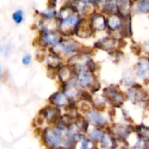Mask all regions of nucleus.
<instances>
[{"label": "nucleus", "instance_id": "2", "mask_svg": "<svg viewBox=\"0 0 149 149\" xmlns=\"http://www.w3.org/2000/svg\"><path fill=\"white\" fill-rule=\"evenodd\" d=\"M13 19L16 23L19 24L23 21V12L21 10H17L15 12L13 15Z\"/></svg>", "mask_w": 149, "mask_h": 149}, {"label": "nucleus", "instance_id": "3", "mask_svg": "<svg viewBox=\"0 0 149 149\" xmlns=\"http://www.w3.org/2000/svg\"><path fill=\"white\" fill-rule=\"evenodd\" d=\"M139 9L143 13H148L149 12V1H140L138 5Z\"/></svg>", "mask_w": 149, "mask_h": 149}, {"label": "nucleus", "instance_id": "1", "mask_svg": "<svg viewBox=\"0 0 149 149\" xmlns=\"http://www.w3.org/2000/svg\"><path fill=\"white\" fill-rule=\"evenodd\" d=\"M138 74L141 78H146L149 76V63L147 61H143L140 63Z\"/></svg>", "mask_w": 149, "mask_h": 149}, {"label": "nucleus", "instance_id": "5", "mask_svg": "<svg viewBox=\"0 0 149 149\" xmlns=\"http://www.w3.org/2000/svg\"><path fill=\"white\" fill-rule=\"evenodd\" d=\"M143 135L149 138V128L145 127L143 129Z\"/></svg>", "mask_w": 149, "mask_h": 149}, {"label": "nucleus", "instance_id": "6", "mask_svg": "<svg viewBox=\"0 0 149 149\" xmlns=\"http://www.w3.org/2000/svg\"><path fill=\"white\" fill-rule=\"evenodd\" d=\"M1 69H0V80H1Z\"/></svg>", "mask_w": 149, "mask_h": 149}, {"label": "nucleus", "instance_id": "4", "mask_svg": "<svg viewBox=\"0 0 149 149\" xmlns=\"http://www.w3.org/2000/svg\"><path fill=\"white\" fill-rule=\"evenodd\" d=\"M31 60H32V57H31V55H26V56L23 57V60H22V62H23V63L24 64V65H29L31 62Z\"/></svg>", "mask_w": 149, "mask_h": 149}]
</instances>
